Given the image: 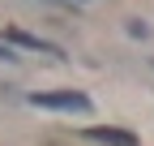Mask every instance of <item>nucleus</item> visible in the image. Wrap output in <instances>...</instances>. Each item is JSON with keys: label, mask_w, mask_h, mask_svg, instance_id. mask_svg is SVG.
Masks as SVG:
<instances>
[{"label": "nucleus", "mask_w": 154, "mask_h": 146, "mask_svg": "<svg viewBox=\"0 0 154 146\" xmlns=\"http://www.w3.org/2000/svg\"><path fill=\"white\" fill-rule=\"evenodd\" d=\"M30 107H47V112H90V95H82V90H38V95H30Z\"/></svg>", "instance_id": "nucleus-1"}, {"label": "nucleus", "mask_w": 154, "mask_h": 146, "mask_svg": "<svg viewBox=\"0 0 154 146\" xmlns=\"http://www.w3.org/2000/svg\"><path fill=\"white\" fill-rule=\"evenodd\" d=\"M9 39H13V43H22V47H30V52H47V56H60V47H56V43H47V39H38V34L9 30Z\"/></svg>", "instance_id": "nucleus-3"}, {"label": "nucleus", "mask_w": 154, "mask_h": 146, "mask_svg": "<svg viewBox=\"0 0 154 146\" xmlns=\"http://www.w3.org/2000/svg\"><path fill=\"white\" fill-rule=\"evenodd\" d=\"M90 142H103V146H137V138L124 133V129H90Z\"/></svg>", "instance_id": "nucleus-2"}, {"label": "nucleus", "mask_w": 154, "mask_h": 146, "mask_svg": "<svg viewBox=\"0 0 154 146\" xmlns=\"http://www.w3.org/2000/svg\"><path fill=\"white\" fill-rule=\"evenodd\" d=\"M0 60H13V52H9V47H5V43H0Z\"/></svg>", "instance_id": "nucleus-4"}]
</instances>
